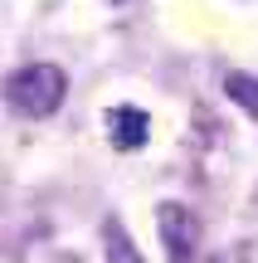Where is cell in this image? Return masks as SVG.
Segmentation results:
<instances>
[{
  "mask_svg": "<svg viewBox=\"0 0 258 263\" xmlns=\"http://www.w3.org/2000/svg\"><path fill=\"white\" fill-rule=\"evenodd\" d=\"M0 98L15 107L19 117H54L68 98V73L58 64H19L5 73Z\"/></svg>",
  "mask_w": 258,
  "mask_h": 263,
  "instance_id": "obj_1",
  "label": "cell"
},
{
  "mask_svg": "<svg viewBox=\"0 0 258 263\" xmlns=\"http://www.w3.org/2000/svg\"><path fill=\"white\" fill-rule=\"evenodd\" d=\"M156 229H161L166 263H195L200 254V215L185 210L181 200H161L156 205Z\"/></svg>",
  "mask_w": 258,
  "mask_h": 263,
  "instance_id": "obj_2",
  "label": "cell"
},
{
  "mask_svg": "<svg viewBox=\"0 0 258 263\" xmlns=\"http://www.w3.org/2000/svg\"><path fill=\"white\" fill-rule=\"evenodd\" d=\"M103 127H107V146L122 151V156L151 141V117H146V107H136V103L107 107V112H103Z\"/></svg>",
  "mask_w": 258,
  "mask_h": 263,
  "instance_id": "obj_3",
  "label": "cell"
},
{
  "mask_svg": "<svg viewBox=\"0 0 258 263\" xmlns=\"http://www.w3.org/2000/svg\"><path fill=\"white\" fill-rule=\"evenodd\" d=\"M97 239H103V263H146L142 249H136V239L127 234V224L117 215H107L103 224H97Z\"/></svg>",
  "mask_w": 258,
  "mask_h": 263,
  "instance_id": "obj_4",
  "label": "cell"
},
{
  "mask_svg": "<svg viewBox=\"0 0 258 263\" xmlns=\"http://www.w3.org/2000/svg\"><path fill=\"white\" fill-rule=\"evenodd\" d=\"M220 88H224V98H229V103L239 107L244 117H253V122H258V78H253V73L229 68V73L220 78Z\"/></svg>",
  "mask_w": 258,
  "mask_h": 263,
  "instance_id": "obj_5",
  "label": "cell"
}]
</instances>
